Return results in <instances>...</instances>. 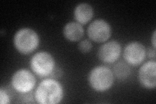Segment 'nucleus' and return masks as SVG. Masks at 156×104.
<instances>
[{"instance_id":"nucleus-1","label":"nucleus","mask_w":156,"mask_h":104,"mask_svg":"<svg viewBox=\"0 0 156 104\" xmlns=\"http://www.w3.org/2000/svg\"><path fill=\"white\" fill-rule=\"evenodd\" d=\"M63 96V89L61 84L55 80L47 79L42 81L35 91L36 101L41 104L59 103Z\"/></svg>"},{"instance_id":"nucleus-2","label":"nucleus","mask_w":156,"mask_h":104,"mask_svg":"<svg viewBox=\"0 0 156 104\" xmlns=\"http://www.w3.org/2000/svg\"><path fill=\"white\" fill-rule=\"evenodd\" d=\"M14 44L17 50L27 55L34 52L39 44L38 34L31 29L22 28L15 34Z\"/></svg>"},{"instance_id":"nucleus-3","label":"nucleus","mask_w":156,"mask_h":104,"mask_svg":"<svg viewBox=\"0 0 156 104\" xmlns=\"http://www.w3.org/2000/svg\"><path fill=\"white\" fill-rule=\"evenodd\" d=\"M90 87L98 92H104L113 85V73L109 68L100 66L92 69L89 76Z\"/></svg>"},{"instance_id":"nucleus-4","label":"nucleus","mask_w":156,"mask_h":104,"mask_svg":"<svg viewBox=\"0 0 156 104\" xmlns=\"http://www.w3.org/2000/svg\"><path fill=\"white\" fill-rule=\"evenodd\" d=\"M31 68L37 76L46 77L51 75L55 68V60L48 52H38L31 59Z\"/></svg>"},{"instance_id":"nucleus-5","label":"nucleus","mask_w":156,"mask_h":104,"mask_svg":"<svg viewBox=\"0 0 156 104\" xmlns=\"http://www.w3.org/2000/svg\"><path fill=\"white\" fill-rule=\"evenodd\" d=\"M35 82L33 74L26 69H21L14 73L11 81L13 88L22 94H26L32 91Z\"/></svg>"},{"instance_id":"nucleus-6","label":"nucleus","mask_w":156,"mask_h":104,"mask_svg":"<svg viewBox=\"0 0 156 104\" xmlns=\"http://www.w3.org/2000/svg\"><path fill=\"white\" fill-rule=\"evenodd\" d=\"M87 34L92 41L101 43L109 38L111 28L110 25L104 20H96L89 25Z\"/></svg>"},{"instance_id":"nucleus-7","label":"nucleus","mask_w":156,"mask_h":104,"mask_svg":"<svg viewBox=\"0 0 156 104\" xmlns=\"http://www.w3.org/2000/svg\"><path fill=\"white\" fill-rule=\"evenodd\" d=\"M146 49L141 43L133 42L129 43L124 49V57L126 61L131 65H139L146 56Z\"/></svg>"},{"instance_id":"nucleus-8","label":"nucleus","mask_w":156,"mask_h":104,"mask_svg":"<svg viewBox=\"0 0 156 104\" xmlns=\"http://www.w3.org/2000/svg\"><path fill=\"white\" fill-rule=\"evenodd\" d=\"M139 81L146 88H154L156 85V63L150 61L144 64L139 72Z\"/></svg>"},{"instance_id":"nucleus-9","label":"nucleus","mask_w":156,"mask_h":104,"mask_svg":"<svg viewBox=\"0 0 156 104\" xmlns=\"http://www.w3.org/2000/svg\"><path fill=\"white\" fill-rule=\"evenodd\" d=\"M121 53L120 44L115 41H111L102 45L98 50V57L105 63L115 62L120 57Z\"/></svg>"},{"instance_id":"nucleus-10","label":"nucleus","mask_w":156,"mask_h":104,"mask_svg":"<svg viewBox=\"0 0 156 104\" xmlns=\"http://www.w3.org/2000/svg\"><path fill=\"white\" fill-rule=\"evenodd\" d=\"M84 29L78 22H69L63 29V34L67 40L75 42L80 40L83 36Z\"/></svg>"},{"instance_id":"nucleus-11","label":"nucleus","mask_w":156,"mask_h":104,"mask_svg":"<svg viewBox=\"0 0 156 104\" xmlns=\"http://www.w3.org/2000/svg\"><path fill=\"white\" fill-rule=\"evenodd\" d=\"M93 16V9L89 4L82 3L78 5L74 10V17L79 23L85 24Z\"/></svg>"},{"instance_id":"nucleus-12","label":"nucleus","mask_w":156,"mask_h":104,"mask_svg":"<svg viewBox=\"0 0 156 104\" xmlns=\"http://www.w3.org/2000/svg\"><path fill=\"white\" fill-rule=\"evenodd\" d=\"M113 75L120 80H125L130 75L131 69L129 65L124 61H119L113 67Z\"/></svg>"},{"instance_id":"nucleus-13","label":"nucleus","mask_w":156,"mask_h":104,"mask_svg":"<svg viewBox=\"0 0 156 104\" xmlns=\"http://www.w3.org/2000/svg\"><path fill=\"white\" fill-rule=\"evenodd\" d=\"M92 43L90 41L85 39L81 41L79 44H78V49H80V51L83 53H87L90 52L92 49Z\"/></svg>"},{"instance_id":"nucleus-14","label":"nucleus","mask_w":156,"mask_h":104,"mask_svg":"<svg viewBox=\"0 0 156 104\" xmlns=\"http://www.w3.org/2000/svg\"><path fill=\"white\" fill-rule=\"evenodd\" d=\"M0 103L2 104H7L9 103V96L3 88L0 90Z\"/></svg>"},{"instance_id":"nucleus-15","label":"nucleus","mask_w":156,"mask_h":104,"mask_svg":"<svg viewBox=\"0 0 156 104\" xmlns=\"http://www.w3.org/2000/svg\"><path fill=\"white\" fill-rule=\"evenodd\" d=\"M148 56L150 58H155V49H148Z\"/></svg>"},{"instance_id":"nucleus-16","label":"nucleus","mask_w":156,"mask_h":104,"mask_svg":"<svg viewBox=\"0 0 156 104\" xmlns=\"http://www.w3.org/2000/svg\"><path fill=\"white\" fill-rule=\"evenodd\" d=\"M152 43H153L154 48L155 49V32L154 33L153 37H152Z\"/></svg>"}]
</instances>
